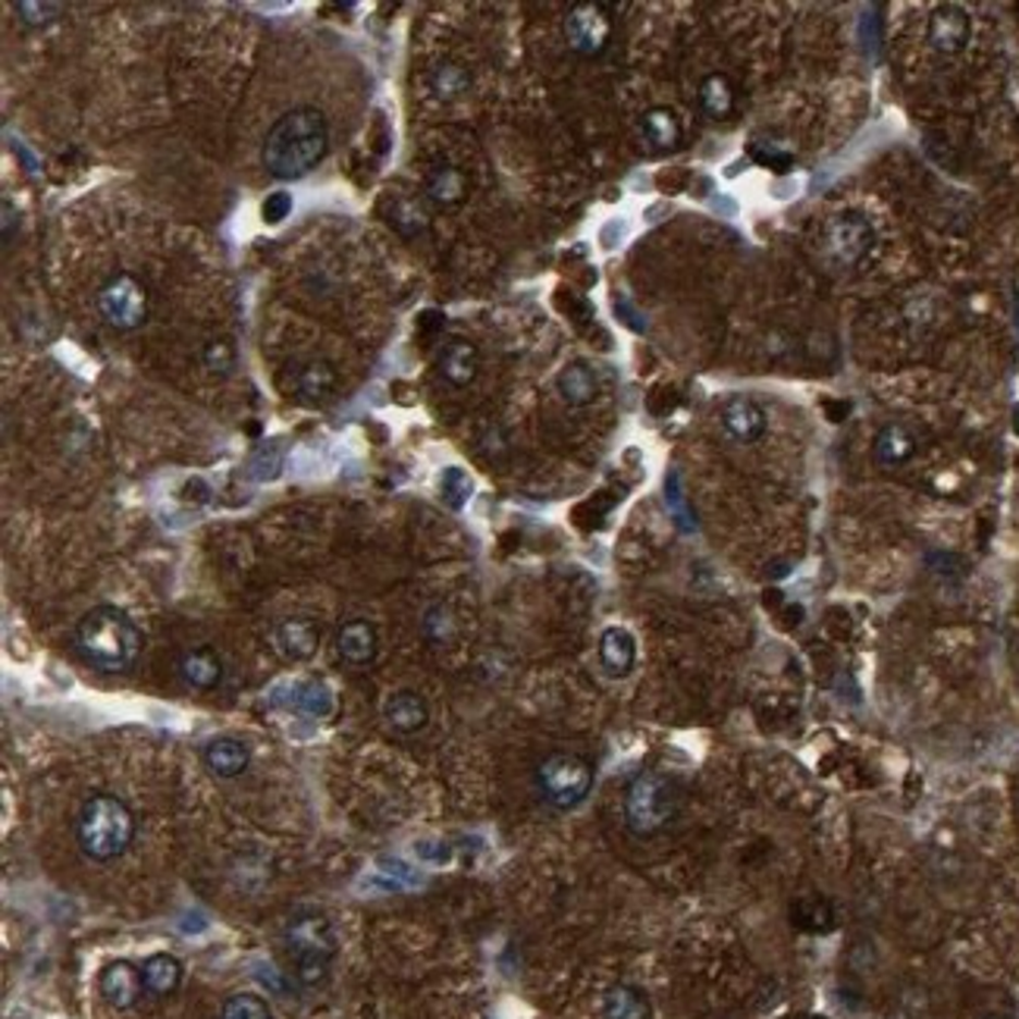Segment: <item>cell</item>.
Segmentation results:
<instances>
[{"label":"cell","mask_w":1019,"mask_h":1019,"mask_svg":"<svg viewBox=\"0 0 1019 1019\" xmlns=\"http://www.w3.org/2000/svg\"><path fill=\"white\" fill-rule=\"evenodd\" d=\"M98 989H101V997L113 1010H130V1007L138 1004V997L145 992L142 969L132 967L130 960H113V963H107L101 969Z\"/></svg>","instance_id":"cell-10"},{"label":"cell","mask_w":1019,"mask_h":1019,"mask_svg":"<svg viewBox=\"0 0 1019 1019\" xmlns=\"http://www.w3.org/2000/svg\"><path fill=\"white\" fill-rule=\"evenodd\" d=\"M423 634L433 640V643H449L455 637V618L445 605H433L423 618Z\"/></svg>","instance_id":"cell-33"},{"label":"cell","mask_w":1019,"mask_h":1019,"mask_svg":"<svg viewBox=\"0 0 1019 1019\" xmlns=\"http://www.w3.org/2000/svg\"><path fill=\"white\" fill-rule=\"evenodd\" d=\"M600 662L612 678H625L637 662V640L627 627H605L600 637Z\"/></svg>","instance_id":"cell-18"},{"label":"cell","mask_w":1019,"mask_h":1019,"mask_svg":"<svg viewBox=\"0 0 1019 1019\" xmlns=\"http://www.w3.org/2000/svg\"><path fill=\"white\" fill-rule=\"evenodd\" d=\"M295 705L305 709L308 715H317V719H320V715H330V709H333V693H330L327 684L311 680V684H302V687H298Z\"/></svg>","instance_id":"cell-30"},{"label":"cell","mask_w":1019,"mask_h":1019,"mask_svg":"<svg viewBox=\"0 0 1019 1019\" xmlns=\"http://www.w3.org/2000/svg\"><path fill=\"white\" fill-rule=\"evenodd\" d=\"M602 1019H650V1000L634 985H612L602 994Z\"/></svg>","instance_id":"cell-24"},{"label":"cell","mask_w":1019,"mask_h":1019,"mask_svg":"<svg viewBox=\"0 0 1019 1019\" xmlns=\"http://www.w3.org/2000/svg\"><path fill=\"white\" fill-rule=\"evenodd\" d=\"M273 647L288 662H305L320 647V627L311 618H286L273 627Z\"/></svg>","instance_id":"cell-13"},{"label":"cell","mask_w":1019,"mask_h":1019,"mask_svg":"<svg viewBox=\"0 0 1019 1019\" xmlns=\"http://www.w3.org/2000/svg\"><path fill=\"white\" fill-rule=\"evenodd\" d=\"M562 32H565V41L572 51L580 53V57H597L612 41V13H609V7L590 3V0L575 3L565 13Z\"/></svg>","instance_id":"cell-8"},{"label":"cell","mask_w":1019,"mask_h":1019,"mask_svg":"<svg viewBox=\"0 0 1019 1019\" xmlns=\"http://www.w3.org/2000/svg\"><path fill=\"white\" fill-rule=\"evenodd\" d=\"M288 208H292V198H288L286 192H280V195H273V198L263 201V220H267V223H280L288 213Z\"/></svg>","instance_id":"cell-36"},{"label":"cell","mask_w":1019,"mask_h":1019,"mask_svg":"<svg viewBox=\"0 0 1019 1019\" xmlns=\"http://www.w3.org/2000/svg\"><path fill=\"white\" fill-rule=\"evenodd\" d=\"M537 787L549 807L575 810L593 790V765L577 753H552L537 769Z\"/></svg>","instance_id":"cell-6"},{"label":"cell","mask_w":1019,"mask_h":1019,"mask_svg":"<svg viewBox=\"0 0 1019 1019\" xmlns=\"http://www.w3.org/2000/svg\"><path fill=\"white\" fill-rule=\"evenodd\" d=\"M678 784L665 772H640L625 790V822L634 835L653 837L678 815Z\"/></svg>","instance_id":"cell-5"},{"label":"cell","mask_w":1019,"mask_h":1019,"mask_svg":"<svg viewBox=\"0 0 1019 1019\" xmlns=\"http://www.w3.org/2000/svg\"><path fill=\"white\" fill-rule=\"evenodd\" d=\"M440 490H443V499L452 505V508H462L465 502L470 499V477L462 468H449L443 474V480H440Z\"/></svg>","instance_id":"cell-32"},{"label":"cell","mask_w":1019,"mask_h":1019,"mask_svg":"<svg viewBox=\"0 0 1019 1019\" xmlns=\"http://www.w3.org/2000/svg\"><path fill=\"white\" fill-rule=\"evenodd\" d=\"M430 85L443 101H455L470 88V73L458 63H440L430 76Z\"/></svg>","instance_id":"cell-28"},{"label":"cell","mask_w":1019,"mask_h":1019,"mask_svg":"<svg viewBox=\"0 0 1019 1019\" xmlns=\"http://www.w3.org/2000/svg\"><path fill=\"white\" fill-rule=\"evenodd\" d=\"M697 98H700V110H703L709 120H725V116H732V110H734L732 78L725 76V73H709V76L700 82Z\"/></svg>","instance_id":"cell-26"},{"label":"cell","mask_w":1019,"mask_h":1019,"mask_svg":"<svg viewBox=\"0 0 1019 1019\" xmlns=\"http://www.w3.org/2000/svg\"><path fill=\"white\" fill-rule=\"evenodd\" d=\"M286 947L292 957V972L302 985H320L336 957V932L330 919L317 910H302L288 919Z\"/></svg>","instance_id":"cell-4"},{"label":"cell","mask_w":1019,"mask_h":1019,"mask_svg":"<svg viewBox=\"0 0 1019 1019\" xmlns=\"http://www.w3.org/2000/svg\"><path fill=\"white\" fill-rule=\"evenodd\" d=\"M98 308L113 330H138L148 320V288L138 277L120 270L101 288Z\"/></svg>","instance_id":"cell-7"},{"label":"cell","mask_w":1019,"mask_h":1019,"mask_svg":"<svg viewBox=\"0 0 1019 1019\" xmlns=\"http://www.w3.org/2000/svg\"><path fill=\"white\" fill-rule=\"evenodd\" d=\"M989 1019H1004V1017H989Z\"/></svg>","instance_id":"cell-39"},{"label":"cell","mask_w":1019,"mask_h":1019,"mask_svg":"<svg viewBox=\"0 0 1019 1019\" xmlns=\"http://www.w3.org/2000/svg\"><path fill=\"white\" fill-rule=\"evenodd\" d=\"M76 647L98 672H126L138 659L145 637L130 612L116 605H98L76 625Z\"/></svg>","instance_id":"cell-2"},{"label":"cell","mask_w":1019,"mask_h":1019,"mask_svg":"<svg viewBox=\"0 0 1019 1019\" xmlns=\"http://www.w3.org/2000/svg\"><path fill=\"white\" fill-rule=\"evenodd\" d=\"M298 392L305 395V398H327L330 392L336 390V370L330 361H311V365H305L298 370Z\"/></svg>","instance_id":"cell-27"},{"label":"cell","mask_w":1019,"mask_h":1019,"mask_svg":"<svg viewBox=\"0 0 1019 1019\" xmlns=\"http://www.w3.org/2000/svg\"><path fill=\"white\" fill-rule=\"evenodd\" d=\"M13 220H16V213H13V201L10 198H3V242L10 245V238H13Z\"/></svg>","instance_id":"cell-37"},{"label":"cell","mask_w":1019,"mask_h":1019,"mask_svg":"<svg viewBox=\"0 0 1019 1019\" xmlns=\"http://www.w3.org/2000/svg\"><path fill=\"white\" fill-rule=\"evenodd\" d=\"M822 242H825V255L837 267H857L869 255V248L875 245V230L862 213L847 210V213H837L835 220L825 226Z\"/></svg>","instance_id":"cell-9"},{"label":"cell","mask_w":1019,"mask_h":1019,"mask_svg":"<svg viewBox=\"0 0 1019 1019\" xmlns=\"http://www.w3.org/2000/svg\"><path fill=\"white\" fill-rule=\"evenodd\" d=\"M383 719L395 734H418L430 719V709H427V700L415 690H395L383 703Z\"/></svg>","instance_id":"cell-15"},{"label":"cell","mask_w":1019,"mask_h":1019,"mask_svg":"<svg viewBox=\"0 0 1019 1019\" xmlns=\"http://www.w3.org/2000/svg\"><path fill=\"white\" fill-rule=\"evenodd\" d=\"M437 367H440L443 380H449L452 386H470L477 380V370H480V352L468 340L445 342L440 358H437Z\"/></svg>","instance_id":"cell-17"},{"label":"cell","mask_w":1019,"mask_h":1019,"mask_svg":"<svg viewBox=\"0 0 1019 1019\" xmlns=\"http://www.w3.org/2000/svg\"><path fill=\"white\" fill-rule=\"evenodd\" d=\"M423 192H427V198L433 205L455 208V205H462L468 198V176L458 167H452V163H440L437 170H430V176L423 183Z\"/></svg>","instance_id":"cell-19"},{"label":"cell","mask_w":1019,"mask_h":1019,"mask_svg":"<svg viewBox=\"0 0 1019 1019\" xmlns=\"http://www.w3.org/2000/svg\"><path fill=\"white\" fill-rule=\"evenodd\" d=\"M665 493H668V508H672L675 521L680 524V530H693V515H690V508H687V502H684V493H680L678 474H672V477H668Z\"/></svg>","instance_id":"cell-35"},{"label":"cell","mask_w":1019,"mask_h":1019,"mask_svg":"<svg viewBox=\"0 0 1019 1019\" xmlns=\"http://www.w3.org/2000/svg\"><path fill=\"white\" fill-rule=\"evenodd\" d=\"M13 10H16V16L32 28H41V26H51L53 20L63 13V3H35V0H16L13 3Z\"/></svg>","instance_id":"cell-31"},{"label":"cell","mask_w":1019,"mask_h":1019,"mask_svg":"<svg viewBox=\"0 0 1019 1019\" xmlns=\"http://www.w3.org/2000/svg\"><path fill=\"white\" fill-rule=\"evenodd\" d=\"M330 151V123L317 107L283 113L263 138L261 163L273 180H302Z\"/></svg>","instance_id":"cell-1"},{"label":"cell","mask_w":1019,"mask_h":1019,"mask_svg":"<svg viewBox=\"0 0 1019 1019\" xmlns=\"http://www.w3.org/2000/svg\"><path fill=\"white\" fill-rule=\"evenodd\" d=\"M380 650V640H377V627L365 622V618H352L340 627L336 634V653L345 665L352 668H365L377 659Z\"/></svg>","instance_id":"cell-14"},{"label":"cell","mask_w":1019,"mask_h":1019,"mask_svg":"<svg viewBox=\"0 0 1019 1019\" xmlns=\"http://www.w3.org/2000/svg\"><path fill=\"white\" fill-rule=\"evenodd\" d=\"M1017 433H1019V415H1017Z\"/></svg>","instance_id":"cell-38"},{"label":"cell","mask_w":1019,"mask_h":1019,"mask_svg":"<svg viewBox=\"0 0 1019 1019\" xmlns=\"http://www.w3.org/2000/svg\"><path fill=\"white\" fill-rule=\"evenodd\" d=\"M142 982H145V992L148 994L167 997V994L176 992L180 982H183V963L173 954H151L142 963Z\"/></svg>","instance_id":"cell-23"},{"label":"cell","mask_w":1019,"mask_h":1019,"mask_svg":"<svg viewBox=\"0 0 1019 1019\" xmlns=\"http://www.w3.org/2000/svg\"><path fill=\"white\" fill-rule=\"evenodd\" d=\"M220 1019H273V1014H270V1004H267L263 997H258V994L251 992H242L233 994V997L223 1004Z\"/></svg>","instance_id":"cell-29"},{"label":"cell","mask_w":1019,"mask_h":1019,"mask_svg":"<svg viewBox=\"0 0 1019 1019\" xmlns=\"http://www.w3.org/2000/svg\"><path fill=\"white\" fill-rule=\"evenodd\" d=\"M719 418H722V430L732 437L734 443H757L759 437L765 433V412L759 408L757 402L750 398V395H732L725 405H722V412H719Z\"/></svg>","instance_id":"cell-12"},{"label":"cell","mask_w":1019,"mask_h":1019,"mask_svg":"<svg viewBox=\"0 0 1019 1019\" xmlns=\"http://www.w3.org/2000/svg\"><path fill=\"white\" fill-rule=\"evenodd\" d=\"M180 678L192 687V690H213L220 680H223V662L213 650H188L180 659Z\"/></svg>","instance_id":"cell-20"},{"label":"cell","mask_w":1019,"mask_h":1019,"mask_svg":"<svg viewBox=\"0 0 1019 1019\" xmlns=\"http://www.w3.org/2000/svg\"><path fill=\"white\" fill-rule=\"evenodd\" d=\"M640 132H643V142H647L653 151H672V148H678L680 123L672 107H650V110L643 113V120H640Z\"/></svg>","instance_id":"cell-22"},{"label":"cell","mask_w":1019,"mask_h":1019,"mask_svg":"<svg viewBox=\"0 0 1019 1019\" xmlns=\"http://www.w3.org/2000/svg\"><path fill=\"white\" fill-rule=\"evenodd\" d=\"M76 840L88 860H116L135 840V815L116 794H91L78 810Z\"/></svg>","instance_id":"cell-3"},{"label":"cell","mask_w":1019,"mask_h":1019,"mask_svg":"<svg viewBox=\"0 0 1019 1019\" xmlns=\"http://www.w3.org/2000/svg\"><path fill=\"white\" fill-rule=\"evenodd\" d=\"M201 759H205L210 775H217V778H238L248 769V762H251V750L238 737H213L210 744H205Z\"/></svg>","instance_id":"cell-16"},{"label":"cell","mask_w":1019,"mask_h":1019,"mask_svg":"<svg viewBox=\"0 0 1019 1019\" xmlns=\"http://www.w3.org/2000/svg\"><path fill=\"white\" fill-rule=\"evenodd\" d=\"M916 452V437L904 427V423H888V427H882L879 430V437H875V458L882 462V465H904V462H910Z\"/></svg>","instance_id":"cell-25"},{"label":"cell","mask_w":1019,"mask_h":1019,"mask_svg":"<svg viewBox=\"0 0 1019 1019\" xmlns=\"http://www.w3.org/2000/svg\"><path fill=\"white\" fill-rule=\"evenodd\" d=\"M205 367H208L210 373H217V377L233 373V367H235L233 342H226V340L208 342V345H205Z\"/></svg>","instance_id":"cell-34"},{"label":"cell","mask_w":1019,"mask_h":1019,"mask_svg":"<svg viewBox=\"0 0 1019 1019\" xmlns=\"http://www.w3.org/2000/svg\"><path fill=\"white\" fill-rule=\"evenodd\" d=\"M969 32H972V23H969L967 10L957 3H944L929 20V45L938 53H960L967 48Z\"/></svg>","instance_id":"cell-11"},{"label":"cell","mask_w":1019,"mask_h":1019,"mask_svg":"<svg viewBox=\"0 0 1019 1019\" xmlns=\"http://www.w3.org/2000/svg\"><path fill=\"white\" fill-rule=\"evenodd\" d=\"M555 390L568 402V405H590L600 392V380L593 373V367L584 361H572L562 367V373L555 377Z\"/></svg>","instance_id":"cell-21"}]
</instances>
